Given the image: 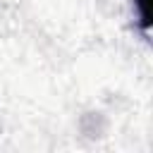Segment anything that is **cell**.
I'll return each instance as SVG.
<instances>
[{
  "instance_id": "obj_1",
  "label": "cell",
  "mask_w": 153,
  "mask_h": 153,
  "mask_svg": "<svg viewBox=\"0 0 153 153\" xmlns=\"http://www.w3.org/2000/svg\"><path fill=\"white\" fill-rule=\"evenodd\" d=\"M134 7L139 12V26H141V31L148 33L151 31V22H153V17H151V0H134Z\"/></svg>"
}]
</instances>
